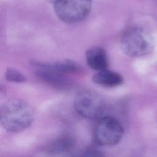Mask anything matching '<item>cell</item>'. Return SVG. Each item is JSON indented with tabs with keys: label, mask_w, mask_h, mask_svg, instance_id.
<instances>
[{
	"label": "cell",
	"mask_w": 157,
	"mask_h": 157,
	"mask_svg": "<svg viewBox=\"0 0 157 157\" xmlns=\"http://www.w3.org/2000/svg\"><path fill=\"white\" fill-rule=\"evenodd\" d=\"M34 117L32 106L21 99H9L0 107V123L9 132L23 131L32 123Z\"/></svg>",
	"instance_id": "cell-1"
},
{
	"label": "cell",
	"mask_w": 157,
	"mask_h": 157,
	"mask_svg": "<svg viewBox=\"0 0 157 157\" xmlns=\"http://www.w3.org/2000/svg\"><path fill=\"white\" fill-rule=\"evenodd\" d=\"M122 52L127 56L137 58L151 52L154 41L151 35L144 28L134 26L128 29L120 39Z\"/></svg>",
	"instance_id": "cell-2"
},
{
	"label": "cell",
	"mask_w": 157,
	"mask_h": 157,
	"mask_svg": "<svg viewBox=\"0 0 157 157\" xmlns=\"http://www.w3.org/2000/svg\"><path fill=\"white\" fill-rule=\"evenodd\" d=\"M53 4L57 17L64 23L72 24L87 17L91 9L92 0H56Z\"/></svg>",
	"instance_id": "cell-3"
},
{
	"label": "cell",
	"mask_w": 157,
	"mask_h": 157,
	"mask_svg": "<svg viewBox=\"0 0 157 157\" xmlns=\"http://www.w3.org/2000/svg\"><path fill=\"white\" fill-rule=\"evenodd\" d=\"M123 132V128L118 120L113 117H103L94 126V139L99 145H115L121 140Z\"/></svg>",
	"instance_id": "cell-4"
},
{
	"label": "cell",
	"mask_w": 157,
	"mask_h": 157,
	"mask_svg": "<svg viewBox=\"0 0 157 157\" xmlns=\"http://www.w3.org/2000/svg\"><path fill=\"white\" fill-rule=\"evenodd\" d=\"M74 105L78 114L89 119L99 118L104 109L102 98L97 93L88 90L80 91L75 95Z\"/></svg>",
	"instance_id": "cell-5"
},
{
	"label": "cell",
	"mask_w": 157,
	"mask_h": 157,
	"mask_svg": "<svg viewBox=\"0 0 157 157\" xmlns=\"http://www.w3.org/2000/svg\"><path fill=\"white\" fill-rule=\"evenodd\" d=\"M37 76L44 83L58 89H66L70 82L66 74L58 71L52 63H38L35 64Z\"/></svg>",
	"instance_id": "cell-6"
},
{
	"label": "cell",
	"mask_w": 157,
	"mask_h": 157,
	"mask_svg": "<svg viewBox=\"0 0 157 157\" xmlns=\"http://www.w3.org/2000/svg\"><path fill=\"white\" fill-rule=\"evenodd\" d=\"M86 63L88 66L96 71L107 69L109 61L105 51L101 47L93 46L85 53Z\"/></svg>",
	"instance_id": "cell-7"
},
{
	"label": "cell",
	"mask_w": 157,
	"mask_h": 157,
	"mask_svg": "<svg viewBox=\"0 0 157 157\" xmlns=\"http://www.w3.org/2000/svg\"><path fill=\"white\" fill-rule=\"evenodd\" d=\"M75 140L67 134L54 139L48 146L47 152L52 155H63L72 152L75 147Z\"/></svg>",
	"instance_id": "cell-8"
},
{
	"label": "cell",
	"mask_w": 157,
	"mask_h": 157,
	"mask_svg": "<svg viewBox=\"0 0 157 157\" xmlns=\"http://www.w3.org/2000/svg\"><path fill=\"white\" fill-rule=\"evenodd\" d=\"M93 82L100 86L114 88L123 84L124 80L119 73L107 69L98 71L92 77Z\"/></svg>",
	"instance_id": "cell-9"
},
{
	"label": "cell",
	"mask_w": 157,
	"mask_h": 157,
	"mask_svg": "<svg viewBox=\"0 0 157 157\" xmlns=\"http://www.w3.org/2000/svg\"><path fill=\"white\" fill-rule=\"evenodd\" d=\"M52 64L55 68L64 74L80 73L82 70L77 63L70 59L58 60L53 63Z\"/></svg>",
	"instance_id": "cell-10"
},
{
	"label": "cell",
	"mask_w": 157,
	"mask_h": 157,
	"mask_svg": "<svg viewBox=\"0 0 157 157\" xmlns=\"http://www.w3.org/2000/svg\"><path fill=\"white\" fill-rule=\"evenodd\" d=\"M5 77L7 80L17 83H21L26 80L23 74L14 68H8L6 71Z\"/></svg>",
	"instance_id": "cell-11"
},
{
	"label": "cell",
	"mask_w": 157,
	"mask_h": 157,
	"mask_svg": "<svg viewBox=\"0 0 157 157\" xmlns=\"http://www.w3.org/2000/svg\"><path fill=\"white\" fill-rule=\"evenodd\" d=\"M48 1H49V2H52V3H54L56 0H47Z\"/></svg>",
	"instance_id": "cell-12"
}]
</instances>
